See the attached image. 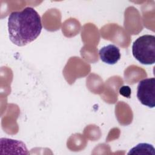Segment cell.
Wrapping results in <instances>:
<instances>
[{
	"instance_id": "277c9868",
	"label": "cell",
	"mask_w": 155,
	"mask_h": 155,
	"mask_svg": "<svg viewBox=\"0 0 155 155\" xmlns=\"http://www.w3.org/2000/svg\"><path fill=\"white\" fill-rule=\"evenodd\" d=\"M101 60L110 65L116 64L120 59L119 48L113 44H109L102 47L99 51Z\"/></svg>"
},
{
	"instance_id": "7a4b0ae2",
	"label": "cell",
	"mask_w": 155,
	"mask_h": 155,
	"mask_svg": "<svg viewBox=\"0 0 155 155\" xmlns=\"http://www.w3.org/2000/svg\"><path fill=\"white\" fill-rule=\"evenodd\" d=\"M134 58L143 65H152L155 62V36L145 35L137 38L132 45Z\"/></svg>"
},
{
	"instance_id": "6da1fadb",
	"label": "cell",
	"mask_w": 155,
	"mask_h": 155,
	"mask_svg": "<svg viewBox=\"0 0 155 155\" xmlns=\"http://www.w3.org/2000/svg\"><path fill=\"white\" fill-rule=\"evenodd\" d=\"M42 28L41 19L32 7L12 12L8 19L10 40L15 45L24 46L35 40Z\"/></svg>"
},
{
	"instance_id": "5b68a950",
	"label": "cell",
	"mask_w": 155,
	"mask_h": 155,
	"mask_svg": "<svg viewBox=\"0 0 155 155\" xmlns=\"http://www.w3.org/2000/svg\"><path fill=\"white\" fill-rule=\"evenodd\" d=\"M1 147L5 148V150L15 151L16 154H28L25 143L20 140L8 138H1Z\"/></svg>"
},
{
	"instance_id": "52a82bcc",
	"label": "cell",
	"mask_w": 155,
	"mask_h": 155,
	"mask_svg": "<svg viewBox=\"0 0 155 155\" xmlns=\"http://www.w3.org/2000/svg\"><path fill=\"white\" fill-rule=\"evenodd\" d=\"M119 94L122 96H123L125 97L130 98L131 94V90L129 86L125 85L122 86L119 89Z\"/></svg>"
},
{
	"instance_id": "8992f818",
	"label": "cell",
	"mask_w": 155,
	"mask_h": 155,
	"mask_svg": "<svg viewBox=\"0 0 155 155\" xmlns=\"http://www.w3.org/2000/svg\"><path fill=\"white\" fill-rule=\"evenodd\" d=\"M128 154H151L155 155V149L154 147L147 143H140L132 148Z\"/></svg>"
},
{
	"instance_id": "3957f363",
	"label": "cell",
	"mask_w": 155,
	"mask_h": 155,
	"mask_svg": "<svg viewBox=\"0 0 155 155\" xmlns=\"http://www.w3.org/2000/svg\"><path fill=\"white\" fill-rule=\"evenodd\" d=\"M137 97L142 105L151 108L155 107L154 78L144 79L139 82Z\"/></svg>"
}]
</instances>
